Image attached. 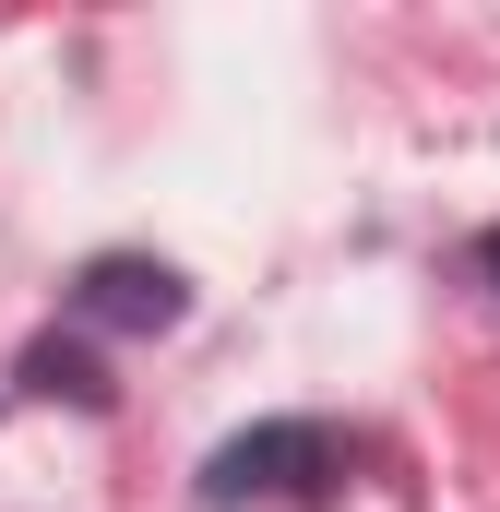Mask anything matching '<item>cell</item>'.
Here are the masks:
<instances>
[{
    "instance_id": "obj_1",
    "label": "cell",
    "mask_w": 500,
    "mask_h": 512,
    "mask_svg": "<svg viewBox=\"0 0 500 512\" xmlns=\"http://www.w3.org/2000/svg\"><path fill=\"white\" fill-rule=\"evenodd\" d=\"M322 477H346V441L286 417V429H250L203 465V501H274V489H322Z\"/></svg>"
},
{
    "instance_id": "obj_2",
    "label": "cell",
    "mask_w": 500,
    "mask_h": 512,
    "mask_svg": "<svg viewBox=\"0 0 500 512\" xmlns=\"http://www.w3.org/2000/svg\"><path fill=\"white\" fill-rule=\"evenodd\" d=\"M84 322H120V334L179 322V274H167V262H96V274H84Z\"/></svg>"
},
{
    "instance_id": "obj_3",
    "label": "cell",
    "mask_w": 500,
    "mask_h": 512,
    "mask_svg": "<svg viewBox=\"0 0 500 512\" xmlns=\"http://www.w3.org/2000/svg\"><path fill=\"white\" fill-rule=\"evenodd\" d=\"M477 262H489V286H500V227H489V251H477Z\"/></svg>"
}]
</instances>
